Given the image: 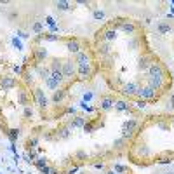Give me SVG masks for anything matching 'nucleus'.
<instances>
[{
  "instance_id": "obj_1",
  "label": "nucleus",
  "mask_w": 174,
  "mask_h": 174,
  "mask_svg": "<svg viewBox=\"0 0 174 174\" xmlns=\"http://www.w3.org/2000/svg\"><path fill=\"white\" fill-rule=\"evenodd\" d=\"M138 127H139V122L136 120V118H129V120H125L124 124H122V138H125V139H133L134 134H136Z\"/></svg>"
},
{
  "instance_id": "obj_2",
  "label": "nucleus",
  "mask_w": 174,
  "mask_h": 174,
  "mask_svg": "<svg viewBox=\"0 0 174 174\" xmlns=\"http://www.w3.org/2000/svg\"><path fill=\"white\" fill-rule=\"evenodd\" d=\"M31 96H33V101L38 105L40 110H47V108H49V98L46 96V92H44L42 87H33Z\"/></svg>"
},
{
  "instance_id": "obj_3",
  "label": "nucleus",
  "mask_w": 174,
  "mask_h": 174,
  "mask_svg": "<svg viewBox=\"0 0 174 174\" xmlns=\"http://www.w3.org/2000/svg\"><path fill=\"white\" fill-rule=\"evenodd\" d=\"M63 75L64 80H68V82H73L77 79V63L73 59L63 61Z\"/></svg>"
},
{
  "instance_id": "obj_4",
  "label": "nucleus",
  "mask_w": 174,
  "mask_h": 174,
  "mask_svg": "<svg viewBox=\"0 0 174 174\" xmlns=\"http://www.w3.org/2000/svg\"><path fill=\"white\" fill-rule=\"evenodd\" d=\"M136 98L138 99H144V101H153V99L159 98V94H157V91H153L151 87L148 85H139L136 91Z\"/></svg>"
},
{
  "instance_id": "obj_5",
  "label": "nucleus",
  "mask_w": 174,
  "mask_h": 174,
  "mask_svg": "<svg viewBox=\"0 0 174 174\" xmlns=\"http://www.w3.org/2000/svg\"><path fill=\"white\" fill-rule=\"evenodd\" d=\"M92 75H94V66H92V63H89V64H77V79H79V80L85 82V80H89Z\"/></svg>"
},
{
  "instance_id": "obj_6",
  "label": "nucleus",
  "mask_w": 174,
  "mask_h": 174,
  "mask_svg": "<svg viewBox=\"0 0 174 174\" xmlns=\"http://www.w3.org/2000/svg\"><path fill=\"white\" fill-rule=\"evenodd\" d=\"M148 77H159V79H167V70L164 68V64L159 61H153L150 64V68L146 70Z\"/></svg>"
},
{
  "instance_id": "obj_7",
  "label": "nucleus",
  "mask_w": 174,
  "mask_h": 174,
  "mask_svg": "<svg viewBox=\"0 0 174 174\" xmlns=\"http://www.w3.org/2000/svg\"><path fill=\"white\" fill-rule=\"evenodd\" d=\"M115 108V98L111 94H105V96H101L99 98V101H98V110H101V111H110V110H113Z\"/></svg>"
},
{
  "instance_id": "obj_8",
  "label": "nucleus",
  "mask_w": 174,
  "mask_h": 174,
  "mask_svg": "<svg viewBox=\"0 0 174 174\" xmlns=\"http://www.w3.org/2000/svg\"><path fill=\"white\" fill-rule=\"evenodd\" d=\"M117 30H113V28H110V26H106L105 30H101V31H98V42H99V38H101V42H115L117 40Z\"/></svg>"
},
{
  "instance_id": "obj_9",
  "label": "nucleus",
  "mask_w": 174,
  "mask_h": 174,
  "mask_svg": "<svg viewBox=\"0 0 174 174\" xmlns=\"http://www.w3.org/2000/svg\"><path fill=\"white\" fill-rule=\"evenodd\" d=\"M146 85L151 87L153 91H164L169 87L166 79H159V77H146Z\"/></svg>"
},
{
  "instance_id": "obj_10",
  "label": "nucleus",
  "mask_w": 174,
  "mask_h": 174,
  "mask_svg": "<svg viewBox=\"0 0 174 174\" xmlns=\"http://www.w3.org/2000/svg\"><path fill=\"white\" fill-rule=\"evenodd\" d=\"M138 87H139V84L134 82V80H131V82H125L124 85L120 87V94L125 96V98H134V96H136Z\"/></svg>"
},
{
  "instance_id": "obj_11",
  "label": "nucleus",
  "mask_w": 174,
  "mask_h": 174,
  "mask_svg": "<svg viewBox=\"0 0 174 174\" xmlns=\"http://www.w3.org/2000/svg\"><path fill=\"white\" fill-rule=\"evenodd\" d=\"M118 30L124 31V33L127 35H134L138 31V24L134 23V21H131V19H124L120 18V24H118Z\"/></svg>"
},
{
  "instance_id": "obj_12",
  "label": "nucleus",
  "mask_w": 174,
  "mask_h": 174,
  "mask_svg": "<svg viewBox=\"0 0 174 174\" xmlns=\"http://www.w3.org/2000/svg\"><path fill=\"white\" fill-rule=\"evenodd\" d=\"M18 103L23 106H30L31 103V91H28L26 87H18Z\"/></svg>"
},
{
  "instance_id": "obj_13",
  "label": "nucleus",
  "mask_w": 174,
  "mask_h": 174,
  "mask_svg": "<svg viewBox=\"0 0 174 174\" xmlns=\"http://www.w3.org/2000/svg\"><path fill=\"white\" fill-rule=\"evenodd\" d=\"M153 61L155 59H153L151 54H141V56L138 57V70H139V72H146Z\"/></svg>"
},
{
  "instance_id": "obj_14",
  "label": "nucleus",
  "mask_w": 174,
  "mask_h": 174,
  "mask_svg": "<svg viewBox=\"0 0 174 174\" xmlns=\"http://www.w3.org/2000/svg\"><path fill=\"white\" fill-rule=\"evenodd\" d=\"M16 85H18V80H16L14 77H9V75L0 77V89H2V91H11Z\"/></svg>"
},
{
  "instance_id": "obj_15",
  "label": "nucleus",
  "mask_w": 174,
  "mask_h": 174,
  "mask_svg": "<svg viewBox=\"0 0 174 174\" xmlns=\"http://www.w3.org/2000/svg\"><path fill=\"white\" fill-rule=\"evenodd\" d=\"M111 46L108 44V42H98L96 44V54L101 57H106V56H111Z\"/></svg>"
},
{
  "instance_id": "obj_16",
  "label": "nucleus",
  "mask_w": 174,
  "mask_h": 174,
  "mask_svg": "<svg viewBox=\"0 0 174 174\" xmlns=\"http://www.w3.org/2000/svg\"><path fill=\"white\" fill-rule=\"evenodd\" d=\"M66 96H68V87H59L57 91L52 92V103L54 105H63Z\"/></svg>"
},
{
  "instance_id": "obj_17",
  "label": "nucleus",
  "mask_w": 174,
  "mask_h": 174,
  "mask_svg": "<svg viewBox=\"0 0 174 174\" xmlns=\"http://www.w3.org/2000/svg\"><path fill=\"white\" fill-rule=\"evenodd\" d=\"M47 56H49V52H47L46 47L38 46V47H35V49H33V61H35V64H37V66L42 63V61H46Z\"/></svg>"
},
{
  "instance_id": "obj_18",
  "label": "nucleus",
  "mask_w": 174,
  "mask_h": 174,
  "mask_svg": "<svg viewBox=\"0 0 174 174\" xmlns=\"http://www.w3.org/2000/svg\"><path fill=\"white\" fill-rule=\"evenodd\" d=\"M103 125V120H92V118H87V122H85V125H84V133H87V134H91V133H94L96 129H99Z\"/></svg>"
},
{
  "instance_id": "obj_19",
  "label": "nucleus",
  "mask_w": 174,
  "mask_h": 174,
  "mask_svg": "<svg viewBox=\"0 0 174 174\" xmlns=\"http://www.w3.org/2000/svg\"><path fill=\"white\" fill-rule=\"evenodd\" d=\"M172 30H174L172 24L167 23V21H159V23H157V33H159V35H167V33H171Z\"/></svg>"
},
{
  "instance_id": "obj_20",
  "label": "nucleus",
  "mask_w": 174,
  "mask_h": 174,
  "mask_svg": "<svg viewBox=\"0 0 174 174\" xmlns=\"http://www.w3.org/2000/svg\"><path fill=\"white\" fill-rule=\"evenodd\" d=\"M85 122H87V118L84 117V115H75V117L70 120V124H68V127L70 129H77V127H84L85 125Z\"/></svg>"
},
{
  "instance_id": "obj_21",
  "label": "nucleus",
  "mask_w": 174,
  "mask_h": 174,
  "mask_svg": "<svg viewBox=\"0 0 174 174\" xmlns=\"http://www.w3.org/2000/svg\"><path fill=\"white\" fill-rule=\"evenodd\" d=\"M75 63L77 64H89L91 63V54L87 51H80L79 54H75Z\"/></svg>"
},
{
  "instance_id": "obj_22",
  "label": "nucleus",
  "mask_w": 174,
  "mask_h": 174,
  "mask_svg": "<svg viewBox=\"0 0 174 174\" xmlns=\"http://www.w3.org/2000/svg\"><path fill=\"white\" fill-rule=\"evenodd\" d=\"M115 110L117 111H125V113H131V105H129L125 99H115Z\"/></svg>"
},
{
  "instance_id": "obj_23",
  "label": "nucleus",
  "mask_w": 174,
  "mask_h": 174,
  "mask_svg": "<svg viewBox=\"0 0 174 174\" xmlns=\"http://www.w3.org/2000/svg\"><path fill=\"white\" fill-rule=\"evenodd\" d=\"M66 51L68 52H73V54H79L80 52V44L77 38H70V40H66Z\"/></svg>"
},
{
  "instance_id": "obj_24",
  "label": "nucleus",
  "mask_w": 174,
  "mask_h": 174,
  "mask_svg": "<svg viewBox=\"0 0 174 174\" xmlns=\"http://www.w3.org/2000/svg\"><path fill=\"white\" fill-rule=\"evenodd\" d=\"M134 150L138 151V155H139V159L136 160L138 164H139V160L146 159L148 155H150V150H148V146H144V144H138V146H134Z\"/></svg>"
},
{
  "instance_id": "obj_25",
  "label": "nucleus",
  "mask_w": 174,
  "mask_h": 174,
  "mask_svg": "<svg viewBox=\"0 0 174 174\" xmlns=\"http://www.w3.org/2000/svg\"><path fill=\"white\" fill-rule=\"evenodd\" d=\"M70 131H72V129H70L68 125H66V127H59L56 131V139H68L70 134H72Z\"/></svg>"
},
{
  "instance_id": "obj_26",
  "label": "nucleus",
  "mask_w": 174,
  "mask_h": 174,
  "mask_svg": "<svg viewBox=\"0 0 174 174\" xmlns=\"http://www.w3.org/2000/svg\"><path fill=\"white\" fill-rule=\"evenodd\" d=\"M37 73H38V77H40V80H44V82L51 77V70L47 68V66H42V64L37 66Z\"/></svg>"
},
{
  "instance_id": "obj_27",
  "label": "nucleus",
  "mask_w": 174,
  "mask_h": 174,
  "mask_svg": "<svg viewBox=\"0 0 174 174\" xmlns=\"http://www.w3.org/2000/svg\"><path fill=\"white\" fill-rule=\"evenodd\" d=\"M21 77H23V82H24V85H26V87L33 85V80L35 79H33V72H31V70H24Z\"/></svg>"
},
{
  "instance_id": "obj_28",
  "label": "nucleus",
  "mask_w": 174,
  "mask_h": 174,
  "mask_svg": "<svg viewBox=\"0 0 174 174\" xmlns=\"http://www.w3.org/2000/svg\"><path fill=\"white\" fill-rule=\"evenodd\" d=\"M37 40H49V42H56V40H59V37H57V35H54V33H49V31H42V33L37 37Z\"/></svg>"
},
{
  "instance_id": "obj_29",
  "label": "nucleus",
  "mask_w": 174,
  "mask_h": 174,
  "mask_svg": "<svg viewBox=\"0 0 174 174\" xmlns=\"http://www.w3.org/2000/svg\"><path fill=\"white\" fill-rule=\"evenodd\" d=\"M174 159L171 153H166V155H159L157 157V164H164V166H167V164H172Z\"/></svg>"
},
{
  "instance_id": "obj_30",
  "label": "nucleus",
  "mask_w": 174,
  "mask_h": 174,
  "mask_svg": "<svg viewBox=\"0 0 174 174\" xmlns=\"http://www.w3.org/2000/svg\"><path fill=\"white\" fill-rule=\"evenodd\" d=\"M56 9L57 11H70V9H73V4H70L66 0H59V2H56Z\"/></svg>"
},
{
  "instance_id": "obj_31",
  "label": "nucleus",
  "mask_w": 174,
  "mask_h": 174,
  "mask_svg": "<svg viewBox=\"0 0 174 174\" xmlns=\"http://www.w3.org/2000/svg\"><path fill=\"white\" fill-rule=\"evenodd\" d=\"M51 79H54L57 84H61V85H63V82H64L63 70H56V72H51Z\"/></svg>"
},
{
  "instance_id": "obj_32",
  "label": "nucleus",
  "mask_w": 174,
  "mask_h": 174,
  "mask_svg": "<svg viewBox=\"0 0 174 174\" xmlns=\"http://www.w3.org/2000/svg\"><path fill=\"white\" fill-rule=\"evenodd\" d=\"M5 134H7L9 139L14 143V141L19 138V134H21V129H7V131H5Z\"/></svg>"
},
{
  "instance_id": "obj_33",
  "label": "nucleus",
  "mask_w": 174,
  "mask_h": 174,
  "mask_svg": "<svg viewBox=\"0 0 174 174\" xmlns=\"http://www.w3.org/2000/svg\"><path fill=\"white\" fill-rule=\"evenodd\" d=\"M46 87L49 89V91H52V92H54V91H57V89L61 87V84H57L54 79H51V77H49V79L46 80Z\"/></svg>"
},
{
  "instance_id": "obj_34",
  "label": "nucleus",
  "mask_w": 174,
  "mask_h": 174,
  "mask_svg": "<svg viewBox=\"0 0 174 174\" xmlns=\"http://www.w3.org/2000/svg\"><path fill=\"white\" fill-rule=\"evenodd\" d=\"M127 146V139H125V138H117V139L113 141V148L115 150H124V148Z\"/></svg>"
},
{
  "instance_id": "obj_35",
  "label": "nucleus",
  "mask_w": 174,
  "mask_h": 174,
  "mask_svg": "<svg viewBox=\"0 0 174 174\" xmlns=\"http://www.w3.org/2000/svg\"><path fill=\"white\" fill-rule=\"evenodd\" d=\"M38 146V136H31L26 139V150H35Z\"/></svg>"
},
{
  "instance_id": "obj_36",
  "label": "nucleus",
  "mask_w": 174,
  "mask_h": 174,
  "mask_svg": "<svg viewBox=\"0 0 174 174\" xmlns=\"http://www.w3.org/2000/svg\"><path fill=\"white\" fill-rule=\"evenodd\" d=\"M31 31L37 35H40L42 31H44V24H42V21H35L33 24H31Z\"/></svg>"
},
{
  "instance_id": "obj_37",
  "label": "nucleus",
  "mask_w": 174,
  "mask_h": 174,
  "mask_svg": "<svg viewBox=\"0 0 174 174\" xmlns=\"http://www.w3.org/2000/svg\"><path fill=\"white\" fill-rule=\"evenodd\" d=\"M73 159L75 160H87L89 155H87V151H84V150H77L75 153H73Z\"/></svg>"
},
{
  "instance_id": "obj_38",
  "label": "nucleus",
  "mask_w": 174,
  "mask_h": 174,
  "mask_svg": "<svg viewBox=\"0 0 174 174\" xmlns=\"http://www.w3.org/2000/svg\"><path fill=\"white\" fill-rule=\"evenodd\" d=\"M127 46H129V49H133V51H134V49H138V46H139V38L133 35V37H131V38L127 40Z\"/></svg>"
},
{
  "instance_id": "obj_39",
  "label": "nucleus",
  "mask_w": 174,
  "mask_h": 174,
  "mask_svg": "<svg viewBox=\"0 0 174 174\" xmlns=\"http://www.w3.org/2000/svg\"><path fill=\"white\" fill-rule=\"evenodd\" d=\"M113 171L117 174H125L129 171V167L127 166H122V164H113Z\"/></svg>"
},
{
  "instance_id": "obj_40",
  "label": "nucleus",
  "mask_w": 174,
  "mask_h": 174,
  "mask_svg": "<svg viewBox=\"0 0 174 174\" xmlns=\"http://www.w3.org/2000/svg\"><path fill=\"white\" fill-rule=\"evenodd\" d=\"M92 18H94L96 21H103V19H105V11H101V9H94V11H92Z\"/></svg>"
},
{
  "instance_id": "obj_41",
  "label": "nucleus",
  "mask_w": 174,
  "mask_h": 174,
  "mask_svg": "<svg viewBox=\"0 0 174 174\" xmlns=\"http://www.w3.org/2000/svg\"><path fill=\"white\" fill-rule=\"evenodd\" d=\"M47 164H49V160H47L46 157H38V159L35 160V167H37V169H42V167L47 166Z\"/></svg>"
},
{
  "instance_id": "obj_42",
  "label": "nucleus",
  "mask_w": 174,
  "mask_h": 174,
  "mask_svg": "<svg viewBox=\"0 0 174 174\" xmlns=\"http://www.w3.org/2000/svg\"><path fill=\"white\" fill-rule=\"evenodd\" d=\"M23 115H24V118H31L33 117V108H31V106H24Z\"/></svg>"
},
{
  "instance_id": "obj_43",
  "label": "nucleus",
  "mask_w": 174,
  "mask_h": 174,
  "mask_svg": "<svg viewBox=\"0 0 174 174\" xmlns=\"http://www.w3.org/2000/svg\"><path fill=\"white\" fill-rule=\"evenodd\" d=\"M80 108H82V110H85L87 111V113H92V111H94L96 110V108H94V106H91V105H87V103H80Z\"/></svg>"
},
{
  "instance_id": "obj_44",
  "label": "nucleus",
  "mask_w": 174,
  "mask_h": 174,
  "mask_svg": "<svg viewBox=\"0 0 174 174\" xmlns=\"http://www.w3.org/2000/svg\"><path fill=\"white\" fill-rule=\"evenodd\" d=\"M12 72H14L18 77H21L24 70H23V66H21V64H14V66H12Z\"/></svg>"
},
{
  "instance_id": "obj_45",
  "label": "nucleus",
  "mask_w": 174,
  "mask_h": 174,
  "mask_svg": "<svg viewBox=\"0 0 174 174\" xmlns=\"http://www.w3.org/2000/svg\"><path fill=\"white\" fill-rule=\"evenodd\" d=\"M12 46H14L18 51H21V49H23V44H21V40H19V38H16V37L12 38Z\"/></svg>"
},
{
  "instance_id": "obj_46",
  "label": "nucleus",
  "mask_w": 174,
  "mask_h": 174,
  "mask_svg": "<svg viewBox=\"0 0 174 174\" xmlns=\"http://www.w3.org/2000/svg\"><path fill=\"white\" fill-rule=\"evenodd\" d=\"M28 157H30L31 164H35V160L38 159V157H37V151H35V150H28Z\"/></svg>"
},
{
  "instance_id": "obj_47",
  "label": "nucleus",
  "mask_w": 174,
  "mask_h": 174,
  "mask_svg": "<svg viewBox=\"0 0 174 174\" xmlns=\"http://www.w3.org/2000/svg\"><path fill=\"white\" fill-rule=\"evenodd\" d=\"M134 105H136L138 108H139V110H144V108H146V101H144V99H138V101L134 103Z\"/></svg>"
},
{
  "instance_id": "obj_48",
  "label": "nucleus",
  "mask_w": 174,
  "mask_h": 174,
  "mask_svg": "<svg viewBox=\"0 0 174 174\" xmlns=\"http://www.w3.org/2000/svg\"><path fill=\"white\" fill-rule=\"evenodd\" d=\"M92 98H94V94H92L91 91H89V92H85V94H84V103H89V101H92Z\"/></svg>"
},
{
  "instance_id": "obj_49",
  "label": "nucleus",
  "mask_w": 174,
  "mask_h": 174,
  "mask_svg": "<svg viewBox=\"0 0 174 174\" xmlns=\"http://www.w3.org/2000/svg\"><path fill=\"white\" fill-rule=\"evenodd\" d=\"M92 167H94V169H99V171H105V162H94L92 164Z\"/></svg>"
},
{
  "instance_id": "obj_50",
  "label": "nucleus",
  "mask_w": 174,
  "mask_h": 174,
  "mask_svg": "<svg viewBox=\"0 0 174 174\" xmlns=\"http://www.w3.org/2000/svg\"><path fill=\"white\" fill-rule=\"evenodd\" d=\"M79 171H80V167H79V166H73V167H70V169L66 171L64 174H77Z\"/></svg>"
},
{
  "instance_id": "obj_51",
  "label": "nucleus",
  "mask_w": 174,
  "mask_h": 174,
  "mask_svg": "<svg viewBox=\"0 0 174 174\" xmlns=\"http://www.w3.org/2000/svg\"><path fill=\"white\" fill-rule=\"evenodd\" d=\"M46 21H47V24H49V26H56V19H54L52 18V16H47V18H46Z\"/></svg>"
},
{
  "instance_id": "obj_52",
  "label": "nucleus",
  "mask_w": 174,
  "mask_h": 174,
  "mask_svg": "<svg viewBox=\"0 0 174 174\" xmlns=\"http://www.w3.org/2000/svg\"><path fill=\"white\" fill-rule=\"evenodd\" d=\"M38 171H40V174H49L51 172V166L47 164V166H44L42 169H38Z\"/></svg>"
},
{
  "instance_id": "obj_53",
  "label": "nucleus",
  "mask_w": 174,
  "mask_h": 174,
  "mask_svg": "<svg viewBox=\"0 0 174 174\" xmlns=\"http://www.w3.org/2000/svg\"><path fill=\"white\" fill-rule=\"evenodd\" d=\"M64 113H73V115H75L77 113V106H68V108L64 110Z\"/></svg>"
},
{
  "instance_id": "obj_54",
  "label": "nucleus",
  "mask_w": 174,
  "mask_h": 174,
  "mask_svg": "<svg viewBox=\"0 0 174 174\" xmlns=\"http://www.w3.org/2000/svg\"><path fill=\"white\" fill-rule=\"evenodd\" d=\"M18 37H21V38H28L30 35H28L26 31H21V30H18Z\"/></svg>"
},
{
  "instance_id": "obj_55",
  "label": "nucleus",
  "mask_w": 174,
  "mask_h": 174,
  "mask_svg": "<svg viewBox=\"0 0 174 174\" xmlns=\"http://www.w3.org/2000/svg\"><path fill=\"white\" fill-rule=\"evenodd\" d=\"M157 124H159V127H160V129H164V131H167V129H169V125H167V124H164L162 120H159Z\"/></svg>"
},
{
  "instance_id": "obj_56",
  "label": "nucleus",
  "mask_w": 174,
  "mask_h": 174,
  "mask_svg": "<svg viewBox=\"0 0 174 174\" xmlns=\"http://www.w3.org/2000/svg\"><path fill=\"white\" fill-rule=\"evenodd\" d=\"M169 110L174 111V96L171 94V99H169Z\"/></svg>"
},
{
  "instance_id": "obj_57",
  "label": "nucleus",
  "mask_w": 174,
  "mask_h": 174,
  "mask_svg": "<svg viewBox=\"0 0 174 174\" xmlns=\"http://www.w3.org/2000/svg\"><path fill=\"white\" fill-rule=\"evenodd\" d=\"M16 18H18V12H16V11H12L11 14H9V19H16Z\"/></svg>"
},
{
  "instance_id": "obj_58",
  "label": "nucleus",
  "mask_w": 174,
  "mask_h": 174,
  "mask_svg": "<svg viewBox=\"0 0 174 174\" xmlns=\"http://www.w3.org/2000/svg\"><path fill=\"white\" fill-rule=\"evenodd\" d=\"M49 174H59V172H57V169H56V167H52V166H51V172Z\"/></svg>"
},
{
  "instance_id": "obj_59",
  "label": "nucleus",
  "mask_w": 174,
  "mask_h": 174,
  "mask_svg": "<svg viewBox=\"0 0 174 174\" xmlns=\"http://www.w3.org/2000/svg\"><path fill=\"white\" fill-rule=\"evenodd\" d=\"M105 174H117V172H115V171H106Z\"/></svg>"
},
{
  "instance_id": "obj_60",
  "label": "nucleus",
  "mask_w": 174,
  "mask_h": 174,
  "mask_svg": "<svg viewBox=\"0 0 174 174\" xmlns=\"http://www.w3.org/2000/svg\"><path fill=\"white\" fill-rule=\"evenodd\" d=\"M164 174H174V172H172V171H167V172H164Z\"/></svg>"
},
{
  "instance_id": "obj_61",
  "label": "nucleus",
  "mask_w": 174,
  "mask_h": 174,
  "mask_svg": "<svg viewBox=\"0 0 174 174\" xmlns=\"http://www.w3.org/2000/svg\"><path fill=\"white\" fill-rule=\"evenodd\" d=\"M171 122H172V125H174V117H171Z\"/></svg>"
},
{
  "instance_id": "obj_62",
  "label": "nucleus",
  "mask_w": 174,
  "mask_h": 174,
  "mask_svg": "<svg viewBox=\"0 0 174 174\" xmlns=\"http://www.w3.org/2000/svg\"><path fill=\"white\" fill-rule=\"evenodd\" d=\"M80 174H85V172H80Z\"/></svg>"
},
{
  "instance_id": "obj_63",
  "label": "nucleus",
  "mask_w": 174,
  "mask_h": 174,
  "mask_svg": "<svg viewBox=\"0 0 174 174\" xmlns=\"http://www.w3.org/2000/svg\"><path fill=\"white\" fill-rule=\"evenodd\" d=\"M0 91H2V89H0Z\"/></svg>"
}]
</instances>
